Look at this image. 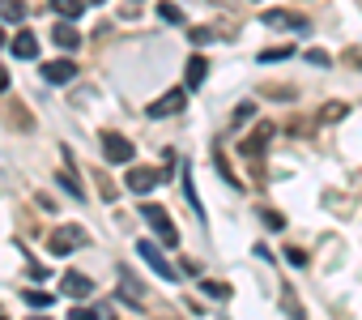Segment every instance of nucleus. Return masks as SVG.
<instances>
[{"instance_id":"23","label":"nucleus","mask_w":362,"mask_h":320,"mask_svg":"<svg viewBox=\"0 0 362 320\" xmlns=\"http://www.w3.org/2000/svg\"><path fill=\"white\" fill-rule=\"evenodd\" d=\"M307 60H311L315 69H328V64H332V60H328V52H307Z\"/></svg>"},{"instance_id":"8","label":"nucleus","mask_w":362,"mask_h":320,"mask_svg":"<svg viewBox=\"0 0 362 320\" xmlns=\"http://www.w3.org/2000/svg\"><path fill=\"white\" fill-rule=\"evenodd\" d=\"M43 77H47L52 86H69V81L77 77V64H73V60H52V64H43Z\"/></svg>"},{"instance_id":"26","label":"nucleus","mask_w":362,"mask_h":320,"mask_svg":"<svg viewBox=\"0 0 362 320\" xmlns=\"http://www.w3.org/2000/svg\"><path fill=\"white\" fill-rule=\"evenodd\" d=\"M69 316H73V320H94V312H90V307H73Z\"/></svg>"},{"instance_id":"14","label":"nucleus","mask_w":362,"mask_h":320,"mask_svg":"<svg viewBox=\"0 0 362 320\" xmlns=\"http://www.w3.org/2000/svg\"><path fill=\"white\" fill-rule=\"evenodd\" d=\"M52 39H56V47H60V52H77V47H81L77 30H73V26H64V22L56 26V35H52Z\"/></svg>"},{"instance_id":"1","label":"nucleus","mask_w":362,"mask_h":320,"mask_svg":"<svg viewBox=\"0 0 362 320\" xmlns=\"http://www.w3.org/2000/svg\"><path fill=\"white\" fill-rule=\"evenodd\" d=\"M141 218L158 231V239H166V248H179V231H175V222H170V214H166V210L145 205V210H141Z\"/></svg>"},{"instance_id":"6","label":"nucleus","mask_w":362,"mask_h":320,"mask_svg":"<svg viewBox=\"0 0 362 320\" xmlns=\"http://www.w3.org/2000/svg\"><path fill=\"white\" fill-rule=\"evenodd\" d=\"M162 180H166V176H162V171H153V167H132V171H128V188H132V193H141V197H145V193H153Z\"/></svg>"},{"instance_id":"24","label":"nucleus","mask_w":362,"mask_h":320,"mask_svg":"<svg viewBox=\"0 0 362 320\" xmlns=\"http://www.w3.org/2000/svg\"><path fill=\"white\" fill-rule=\"evenodd\" d=\"M286 261H290V265H307V252H303V248H290Z\"/></svg>"},{"instance_id":"27","label":"nucleus","mask_w":362,"mask_h":320,"mask_svg":"<svg viewBox=\"0 0 362 320\" xmlns=\"http://www.w3.org/2000/svg\"><path fill=\"white\" fill-rule=\"evenodd\" d=\"M0 90H9V73L5 69H0Z\"/></svg>"},{"instance_id":"7","label":"nucleus","mask_w":362,"mask_h":320,"mask_svg":"<svg viewBox=\"0 0 362 320\" xmlns=\"http://www.w3.org/2000/svg\"><path fill=\"white\" fill-rule=\"evenodd\" d=\"M184 98H188L184 90H166V94H162V98H158V103L149 107V115H153V120H166V115H179V111H184Z\"/></svg>"},{"instance_id":"30","label":"nucleus","mask_w":362,"mask_h":320,"mask_svg":"<svg viewBox=\"0 0 362 320\" xmlns=\"http://www.w3.org/2000/svg\"><path fill=\"white\" fill-rule=\"evenodd\" d=\"M358 64H362V56H358Z\"/></svg>"},{"instance_id":"2","label":"nucleus","mask_w":362,"mask_h":320,"mask_svg":"<svg viewBox=\"0 0 362 320\" xmlns=\"http://www.w3.org/2000/svg\"><path fill=\"white\" fill-rule=\"evenodd\" d=\"M86 244V231L81 227H64V231H52L47 235V248L56 252V256H69V252H77Z\"/></svg>"},{"instance_id":"20","label":"nucleus","mask_w":362,"mask_h":320,"mask_svg":"<svg viewBox=\"0 0 362 320\" xmlns=\"http://www.w3.org/2000/svg\"><path fill=\"white\" fill-rule=\"evenodd\" d=\"M201 290L214 295V299H226V295H230V286H222V282H201Z\"/></svg>"},{"instance_id":"5","label":"nucleus","mask_w":362,"mask_h":320,"mask_svg":"<svg viewBox=\"0 0 362 320\" xmlns=\"http://www.w3.org/2000/svg\"><path fill=\"white\" fill-rule=\"evenodd\" d=\"M103 154L107 163H132V141L119 132H103Z\"/></svg>"},{"instance_id":"12","label":"nucleus","mask_w":362,"mask_h":320,"mask_svg":"<svg viewBox=\"0 0 362 320\" xmlns=\"http://www.w3.org/2000/svg\"><path fill=\"white\" fill-rule=\"evenodd\" d=\"M269 137H273V124H260V128L243 141V154H247V158H256V154L264 149V141H269Z\"/></svg>"},{"instance_id":"11","label":"nucleus","mask_w":362,"mask_h":320,"mask_svg":"<svg viewBox=\"0 0 362 320\" xmlns=\"http://www.w3.org/2000/svg\"><path fill=\"white\" fill-rule=\"evenodd\" d=\"M205 77H209V60H205V56H192V60H188V90H201Z\"/></svg>"},{"instance_id":"28","label":"nucleus","mask_w":362,"mask_h":320,"mask_svg":"<svg viewBox=\"0 0 362 320\" xmlns=\"http://www.w3.org/2000/svg\"><path fill=\"white\" fill-rule=\"evenodd\" d=\"M0 47H5V30H0Z\"/></svg>"},{"instance_id":"3","label":"nucleus","mask_w":362,"mask_h":320,"mask_svg":"<svg viewBox=\"0 0 362 320\" xmlns=\"http://www.w3.org/2000/svg\"><path fill=\"white\" fill-rule=\"evenodd\" d=\"M264 26H273V30H298V35L311 30V22L303 13H286V9H269L264 13Z\"/></svg>"},{"instance_id":"19","label":"nucleus","mask_w":362,"mask_h":320,"mask_svg":"<svg viewBox=\"0 0 362 320\" xmlns=\"http://www.w3.org/2000/svg\"><path fill=\"white\" fill-rule=\"evenodd\" d=\"M252 115H256V103H239L235 107V124H247Z\"/></svg>"},{"instance_id":"22","label":"nucleus","mask_w":362,"mask_h":320,"mask_svg":"<svg viewBox=\"0 0 362 320\" xmlns=\"http://www.w3.org/2000/svg\"><path fill=\"white\" fill-rule=\"evenodd\" d=\"M264 227H269V231H281V227H286V218H281V214H273V210H264Z\"/></svg>"},{"instance_id":"25","label":"nucleus","mask_w":362,"mask_h":320,"mask_svg":"<svg viewBox=\"0 0 362 320\" xmlns=\"http://www.w3.org/2000/svg\"><path fill=\"white\" fill-rule=\"evenodd\" d=\"M209 39H214V30H205V26L192 30V43H209Z\"/></svg>"},{"instance_id":"10","label":"nucleus","mask_w":362,"mask_h":320,"mask_svg":"<svg viewBox=\"0 0 362 320\" xmlns=\"http://www.w3.org/2000/svg\"><path fill=\"white\" fill-rule=\"evenodd\" d=\"M9 47H13V56H18V60H35V56H39V39H35L30 30H22Z\"/></svg>"},{"instance_id":"17","label":"nucleus","mask_w":362,"mask_h":320,"mask_svg":"<svg viewBox=\"0 0 362 320\" xmlns=\"http://www.w3.org/2000/svg\"><path fill=\"white\" fill-rule=\"evenodd\" d=\"M294 47H273V52H260V64H277V60H290Z\"/></svg>"},{"instance_id":"16","label":"nucleus","mask_w":362,"mask_h":320,"mask_svg":"<svg viewBox=\"0 0 362 320\" xmlns=\"http://www.w3.org/2000/svg\"><path fill=\"white\" fill-rule=\"evenodd\" d=\"M158 18H162V22H170V26H184V9L170 5V0H162V5H158Z\"/></svg>"},{"instance_id":"9","label":"nucleus","mask_w":362,"mask_h":320,"mask_svg":"<svg viewBox=\"0 0 362 320\" xmlns=\"http://www.w3.org/2000/svg\"><path fill=\"white\" fill-rule=\"evenodd\" d=\"M64 295H73V299H90V295H94V282H90L86 273H64Z\"/></svg>"},{"instance_id":"18","label":"nucleus","mask_w":362,"mask_h":320,"mask_svg":"<svg viewBox=\"0 0 362 320\" xmlns=\"http://www.w3.org/2000/svg\"><path fill=\"white\" fill-rule=\"evenodd\" d=\"M60 184H64V188H69V193H73V197H77V201H81V197H86V193H81V184H77V180H73V171H69V163H64V171H60Z\"/></svg>"},{"instance_id":"21","label":"nucleus","mask_w":362,"mask_h":320,"mask_svg":"<svg viewBox=\"0 0 362 320\" xmlns=\"http://www.w3.org/2000/svg\"><path fill=\"white\" fill-rule=\"evenodd\" d=\"M26 303H30V307H52V295H43V290H26Z\"/></svg>"},{"instance_id":"4","label":"nucleus","mask_w":362,"mask_h":320,"mask_svg":"<svg viewBox=\"0 0 362 320\" xmlns=\"http://www.w3.org/2000/svg\"><path fill=\"white\" fill-rule=\"evenodd\" d=\"M136 252H141V256L149 261V269H153L158 278H166V282H175V269H170V261H166V256L158 252V244H153V239H136Z\"/></svg>"},{"instance_id":"13","label":"nucleus","mask_w":362,"mask_h":320,"mask_svg":"<svg viewBox=\"0 0 362 320\" xmlns=\"http://www.w3.org/2000/svg\"><path fill=\"white\" fill-rule=\"evenodd\" d=\"M52 9L64 18V22H77L86 13V0H52Z\"/></svg>"},{"instance_id":"29","label":"nucleus","mask_w":362,"mask_h":320,"mask_svg":"<svg viewBox=\"0 0 362 320\" xmlns=\"http://www.w3.org/2000/svg\"><path fill=\"white\" fill-rule=\"evenodd\" d=\"M90 5H103V0H90Z\"/></svg>"},{"instance_id":"15","label":"nucleus","mask_w":362,"mask_h":320,"mask_svg":"<svg viewBox=\"0 0 362 320\" xmlns=\"http://www.w3.org/2000/svg\"><path fill=\"white\" fill-rule=\"evenodd\" d=\"M0 18L5 22H26V5L22 0H0Z\"/></svg>"}]
</instances>
